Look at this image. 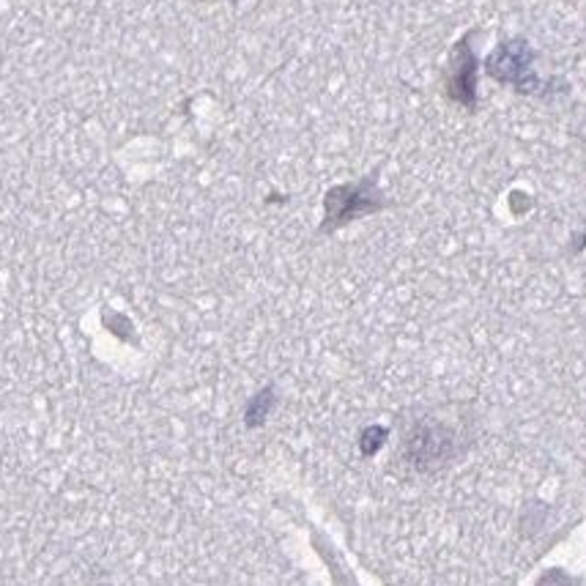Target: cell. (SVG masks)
<instances>
[{
    "label": "cell",
    "mask_w": 586,
    "mask_h": 586,
    "mask_svg": "<svg viewBox=\"0 0 586 586\" xmlns=\"http://www.w3.org/2000/svg\"><path fill=\"white\" fill-rule=\"evenodd\" d=\"M375 179L367 175L360 184H345L334 187L327 192V222H323V231H334V227L345 225L349 220L360 217V214L379 212L384 203L379 201V192H375Z\"/></svg>",
    "instance_id": "cell-3"
},
{
    "label": "cell",
    "mask_w": 586,
    "mask_h": 586,
    "mask_svg": "<svg viewBox=\"0 0 586 586\" xmlns=\"http://www.w3.org/2000/svg\"><path fill=\"white\" fill-rule=\"evenodd\" d=\"M534 61H537V50L529 44V39L513 36L504 39L497 50L486 58V74L497 79L504 88L515 90L521 96H548L551 90H567L554 88L562 79H543L534 72Z\"/></svg>",
    "instance_id": "cell-1"
},
{
    "label": "cell",
    "mask_w": 586,
    "mask_h": 586,
    "mask_svg": "<svg viewBox=\"0 0 586 586\" xmlns=\"http://www.w3.org/2000/svg\"><path fill=\"white\" fill-rule=\"evenodd\" d=\"M475 28L464 33L458 42L449 50L447 70H444L441 85L447 102L458 105L464 113L480 110V94H477V77H480V61H477L471 39H475Z\"/></svg>",
    "instance_id": "cell-2"
}]
</instances>
